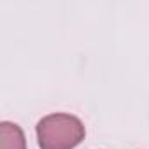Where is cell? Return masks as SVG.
Wrapping results in <instances>:
<instances>
[{
	"label": "cell",
	"mask_w": 149,
	"mask_h": 149,
	"mask_svg": "<svg viewBox=\"0 0 149 149\" xmlns=\"http://www.w3.org/2000/svg\"><path fill=\"white\" fill-rule=\"evenodd\" d=\"M35 130L40 149H74L86 137L83 121L65 112L44 116Z\"/></svg>",
	"instance_id": "cell-1"
},
{
	"label": "cell",
	"mask_w": 149,
	"mask_h": 149,
	"mask_svg": "<svg viewBox=\"0 0 149 149\" xmlns=\"http://www.w3.org/2000/svg\"><path fill=\"white\" fill-rule=\"evenodd\" d=\"M0 149H26V139L23 130L11 121L0 125Z\"/></svg>",
	"instance_id": "cell-2"
}]
</instances>
